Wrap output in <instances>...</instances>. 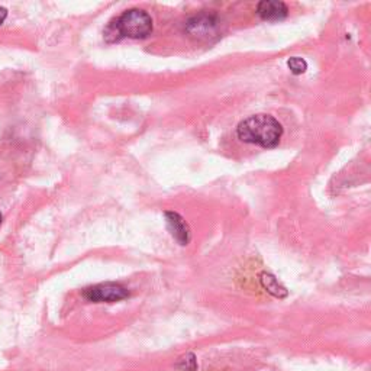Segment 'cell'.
<instances>
[{
  "mask_svg": "<svg viewBox=\"0 0 371 371\" xmlns=\"http://www.w3.org/2000/svg\"><path fill=\"white\" fill-rule=\"evenodd\" d=\"M152 32V18L142 9H130L110 22L105 30V39L117 42L122 38L144 39Z\"/></svg>",
  "mask_w": 371,
  "mask_h": 371,
  "instance_id": "obj_2",
  "label": "cell"
},
{
  "mask_svg": "<svg viewBox=\"0 0 371 371\" xmlns=\"http://www.w3.org/2000/svg\"><path fill=\"white\" fill-rule=\"evenodd\" d=\"M186 31L196 39L209 41L215 37H219L221 21L217 15L212 13H201V15L193 17L186 23Z\"/></svg>",
  "mask_w": 371,
  "mask_h": 371,
  "instance_id": "obj_3",
  "label": "cell"
},
{
  "mask_svg": "<svg viewBox=\"0 0 371 371\" xmlns=\"http://www.w3.org/2000/svg\"><path fill=\"white\" fill-rule=\"evenodd\" d=\"M237 135L247 144L274 148L283 137V126L276 118L260 113L242 121L237 128Z\"/></svg>",
  "mask_w": 371,
  "mask_h": 371,
  "instance_id": "obj_1",
  "label": "cell"
},
{
  "mask_svg": "<svg viewBox=\"0 0 371 371\" xmlns=\"http://www.w3.org/2000/svg\"><path fill=\"white\" fill-rule=\"evenodd\" d=\"M8 18V10L5 8L0 6V25L5 22V19Z\"/></svg>",
  "mask_w": 371,
  "mask_h": 371,
  "instance_id": "obj_9",
  "label": "cell"
},
{
  "mask_svg": "<svg viewBox=\"0 0 371 371\" xmlns=\"http://www.w3.org/2000/svg\"><path fill=\"white\" fill-rule=\"evenodd\" d=\"M0 223H2V213H0Z\"/></svg>",
  "mask_w": 371,
  "mask_h": 371,
  "instance_id": "obj_10",
  "label": "cell"
},
{
  "mask_svg": "<svg viewBox=\"0 0 371 371\" xmlns=\"http://www.w3.org/2000/svg\"><path fill=\"white\" fill-rule=\"evenodd\" d=\"M261 283H263V288H264L270 294H273L274 297L283 299V297H286V296H288V290H286V288H284L283 284H281L273 274L263 273V274H261Z\"/></svg>",
  "mask_w": 371,
  "mask_h": 371,
  "instance_id": "obj_7",
  "label": "cell"
},
{
  "mask_svg": "<svg viewBox=\"0 0 371 371\" xmlns=\"http://www.w3.org/2000/svg\"><path fill=\"white\" fill-rule=\"evenodd\" d=\"M83 296L84 299H88L89 302L93 303H105V302L113 303L130 297V292H128L123 286H121V284L103 283L84 289Z\"/></svg>",
  "mask_w": 371,
  "mask_h": 371,
  "instance_id": "obj_4",
  "label": "cell"
},
{
  "mask_svg": "<svg viewBox=\"0 0 371 371\" xmlns=\"http://www.w3.org/2000/svg\"><path fill=\"white\" fill-rule=\"evenodd\" d=\"M166 222L168 231L180 245H188L190 241L189 225L176 212H166Z\"/></svg>",
  "mask_w": 371,
  "mask_h": 371,
  "instance_id": "obj_5",
  "label": "cell"
},
{
  "mask_svg": "<svg viewBox=\"0 0 371 371\" xmlns=\"http://www.w3.org/2000/svg\"><path fill=\"white\" fill-rule=\"evenodd\" d=\"M257 15L264 21H281L288 18L289 8L283 2H271V0H264L257 5Z\"/></svg>",
  "mask_w": 371,
  "mask_h": 371,
  "instance_id": "obj_6",
  "label": "cell"
},
{
  "mask_svg": "<svg viewBox=\"0 0 371 371\" xmlns=\"http://www.w3.org/2000/svg\"><path fill=\"white\" fill-rule=\"evenodd\" d=\"M288 66L292 73L296 76L303 74L308 70V63L303 59H301V57H292V59L288 61Z\"/></svg>",
  "mask_w": 371,
  "mask_h": 371,
  "instance_id": "obj_8",
  "label": "cell"
}]
</instances>
